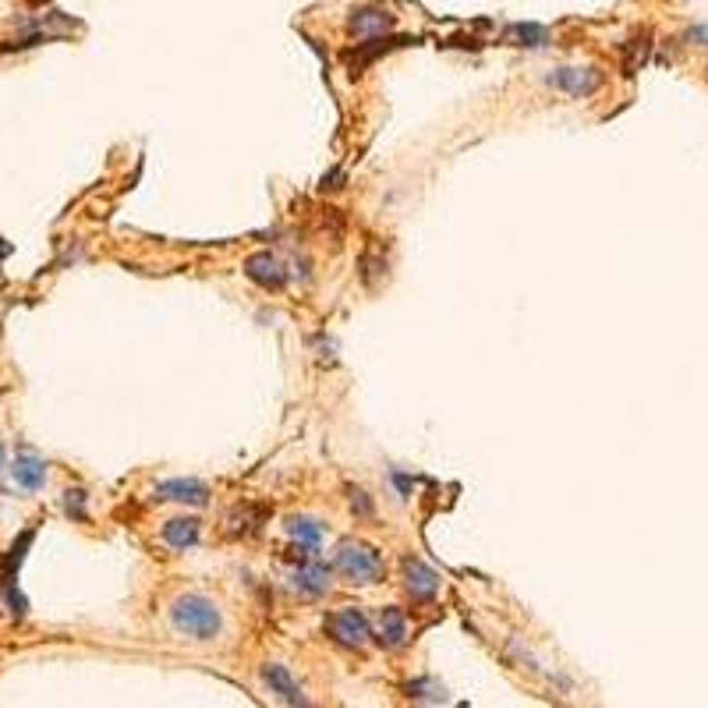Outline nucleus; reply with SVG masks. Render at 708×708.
<instances>
[{"mask_svg": "<svg viewBox=\"0 0 708 708\" xmlns=\"http://www.w3.org/2000/svg\"><path fill=\"white\" fill-rule=\"evenodd\" d=\"M684 43H695V46H708V25H691L684 32Z\"/></svg>", "mask_w": 708, "mask_h": 708, "instance_id": "4be33fe9", "label": "nucleus"}, {"mask_svg": "<svg viewBox=\"0 0 708 708\" xmlns=\"http://www.w3.org/2000/svg\"><path fill=\"white\" fill-rule=\"evenodd\" d=\"M648 50H652V39H648V36H641V39L627 43V61H623V71H627V75H637V71H641V64L648 61Z\"/></svg>", "mask_w": 708, "mask_h": 708, "instance_id": "6ab92c4d", "label": "nucleus"}, {"mask_svg": "<svg viewBox=\"0 0 708 708\" xmlns=\"http://www.w3.org/2000/svg\"><path fill=\"white\" fill-rule=\"evenodd\" d=\"M291 585H295V592H302L304 599H319V596H326V592H329V585H333V571H329L326 563H319L315 556H308V560H302V567L295 571Z\"/></svg>", "mask_w": 708, "mask_h": 708, "instance_id": "1a4fd4ad", "label": "nucleus"}, {"mask_svg": "<svg viewBox=\"0 0 708 708\" xmlns=\"http://www.w3.org/2000/svg\"><path fill=\"white\" fill-rule=\"evenodd\" d=\"M29 4H46V0H29Z\"/></svg>", "mask_w": 708, "mask_h": 708, "instance_id": "a878e982", "label": "nucleus"}, {"mask_svg": "<svg viewBox=\"0 0 708 708\" xmlns=\"http://www.w3.org/2000/svg\"><path fill=\"white\" fill-rule=\"evenodd\" d=\"M394 25H397V18H394L387 7H358V11H351V18H347V32L358 36V39L387 36Z\"/></svg>", "mask_w": 708, "mask_h": 708, "instance_id": "423d86ee", "label": "nucleus"}, {"mask_svg": "<svg viewBox=\"0 0 708 708\" xmlns=\"http://www.w3.org/2000/svg\"><path fill=\"white\" fill-rule=\"evenodd\" d=\"M549 86H556L567 96L585 100V96H592L603 86V75H599V68H556L549 75Z\"/></svg>", "mask_w": 708, "mask_h": 708, "instance_id": "39448f33", "label": "nucleus"}, {"mask_svg": "<svg viewBox=\"0 0 708 708\" xmlns=\"http://www.w3.org/2000/svg\"><path fill=\"white\" fill-rule=\"evenodd\" d=\"M362 266H365V280H369V284L376 280V273H383V270H387V262H376V252H369V255L362 259Z\"/></svg>", "mask_w": 708, "mask_h": 708, "instance_id": "5701e85b", "label": "nucleus"}, {"mask_svg": "<svg viewBox=\"0 0 708 708\" xmlns=\"http://www.w3.org/2000/svg\"><path fill=\"white\" fill-rule=\"evenodd\" d=\"M245 277L252 284H259L262 291H280L287 284V270L273 252H255L245 259Z\"/></svg>", "mask_w": 708, "mask_h": 708, "instance_id": "20e7f679", "label": "nucleus"}, {"mask_svg": "<svg viewBox=\"0 0 708 708\" xmlns=\"http://www.w3.org/2000/svg\"><path fill=\"white\" fill-rule=\"evenodd\" d=\"M411 39L404 36H376V39H365V43H358L354 50H347L344 54V61L351 64V71H365L376 57H383L387 50H394V46H407Z\"/></svg>", "mask_w": 708, "mask_h": 708, "instance_id": "f8f14e48", "label": "nucleus"}, {"mask_svg": "<svg viewBox=\"0 0 708 708\" xmlns=\"http://www.w3.org/2000/svg\"><path fill=\"white\" fill-rule=\"evenodd\" d=\"M156 500H171V504L185 506H209V486L199 479H167L156 486Z\"/></svg>", "mask_w": 708, "mask_h": 708, "instance_id": "6e6552de", "label": "nucleus"}, {"mask_svg": "<svg viewBox=\"0 0 708 708\" xmlns=\"http://www.w3.org/2000/svg\"><path fill=\"white\" fill-rule=\"evenodd\" d=\"M7 468V450H4V443H0V471Z\"/></svg>", "mask_w": 708, "mask_h": 708, "instance_id": "393cba45", "label": "nucleus"}, {"mask_svg": "<svg viewBox=\"0 0 708 708\" xmlns=\"http://www.w3.org/2000/svg\"><path fill=\"white\" fill-rule=\"evenodd\" d=\"M326 630H329V634H333V641H337V645H344V648H365V645H369V637H372V623H369V616L354 606H347V609H340V612H333V616H326Z\"/></svg>", "mask_w": 708, "mask_h": 708, "instance_id": "7ed1b4c3", "label": "nucleus"}, {"mask_svg": "<svg viewBox=\"0 0 708 708\" xmlns=\"http://www.w3.org/2000/svg\"><path fill=\"white\" fill-rule=\"evenodd\" d=\"M287 535H291L295 546H302L308 553H319V546H322V538H326V524H322L319 517L295 513V517H287Z\"/></svg>", "mask_w": 708, "mask_h": 708, "instance_id": "ddd939ff", "label": "nucleus"}, {"mask_svg": "<svg viewBox=\"0 0 708 708\" xmlns=\"http://www.w3.org/2000/svg\"><path fill=\"white\" fill-rule=\"evenodd\" d=\"M401 571H404V588L411 592V599H414V603H432V599H436V592H439V578H436V571H432V567H425L418 556H404Z\"/></svg>", "mask_w": 708, "mask_h": 708, "instance_id": "0eeeda50", "label": "nucleus"}, {"mask_svg": "<svg viewBox=\"0 0 708 708\" xmlns=\"http://www.w3.org/2000/svg\"><path fill=\"white\" fill-rule=\"evenodd\" d=\"M379 645L390 652H401L407 645V620L397 606H387L379 612Z\"/></svg>", "mask_w": 708, "mask_h": 708, "instance_id": "4468645a", "label": "nucleus"}, {"mask_svg": "<svg viewBox=\"0 0 708 708\" xmlns=\"http://www.w3.org/2000/svg\"><path fill=\"white\" fill-rule=\"evenodd\" d=\"M11 252H14V248H11V245H7V241H4V237H0V262H4V259H7V255H11Z\"/></svg>", "mask_w": 708, "mask_h": 708, "instance_id": "b1692460", "label": "nucleus"}, {"mask_svg": "<svg viewBox=\"0 0 708 708\" xmlns=\"http://www.w3.org/2000/svg\"><path fill=\"white\" fill-rule=\"evenodd\" d=\"M171 623H174V630L185 634V637L212 641V637L223 630V612L216 609L212 599L192 592V596L174 599V606H171Z\"/></svg>", "mask_w": 708, "mask_h": 708, "instance_id": "f257e3e1", "label": "nucleus"}, {"mask_svg": "<svg viewBox=\"0 0 708 708\" xmlns=\"http://www.w3.org/2000/svg\"><path fill=\"white\" fill-rule=\"evenodd\" d=\"M11 479H14L18 489L39 493V489L46 486V461H43L39 454H32V450H21V454L14 457V464H11Z\"/></svg>", "mask_w": 708, "mask_h": 708, "instance_id": "9d476101", "label": "nucleus"}, {"mask_svg": "<svg viewBox=\"0 0 708 708\" xmlns=\"http://www.w3.org/2000/svg\"><path fill=\"white\" fill-rule=\"evenodd\" d=\"M262 684L284 702V705H308V698H304V691L298 687V680L287 673V666H280V662H266L262 670Z\"/></svg>", "mask_w": 708, "mask_h": 708, "instance_id": "9b49d317", "label": "nucleus"}, {"mask_svg": "<svg viewBox=\"0 0 708 708\" xmlns=\"http://www.w3.org/2000/svg\"><path fill=\"white\" fill-rule=\"evenodd\" d=\"M4 603L11 606V612H14L18 620H21V616H25V609H29L25 596L18 592V581H14V578H7V581H4Z\"/></svg>", "mask_w": 708, "mask_h": 708, "instance_id": "412c9836", "label": "nucleus"}, {"mask_svg": "<svg viewBox=\"0 0 708 708\" xmlns=\"http://www.w3.org/2000/svg\"><path fill=\"white\" fill-rule=\"evenodd\" d=\"M199 535H203V524H199V517H174V521H167L163 524V542L171 546V549H192L196 542H199Z\"/></svg>", "mask_w": 708, "mask_h": 708, "instance_id": "2eb2a0df", "label": "nucleus"}, {"mask_svg": "<svg viewBox=\"0 0 708 708\" xmlns=\"http://www.w3.org/2000/svg\"><path fill=\"white\" fill-rule=\"evenodd\" d=\"M61 506H64V513L71 517V521H89V513H86V493L82 489H68L64 493V500H61Z\"/></svg>", "mask_w": 708, "mask_h": 708, "instance_id": "aec40b11", "label": "nucleus"}, {"mask_svg": "<svg viewBox=\"0 0 708 708\" xmlns=\"http://www.w3.org/2000/svg\"><path fill=\"white\" fill-rule=\"evenodd\" d=\"M407 698H414V702H432V705H443V702H446V687L425 677V680H414V684H407Z\"/></svg>", "mask_w": 708, "mask_h": 708, "instance_id": "f3484780", "label": "nucleus"}, {"mask_svg": "<svg viewBox=\"0 0 708 708\" xmlns=\"http://www.w3.org/2000/svg\"><path fill=\"white\" fill-rule=\"evenodd\" d=\"M504 39L510 46H531V50H538V46H549V29L538 25V21H513V25L504 29Z\"/></svg>", "mask_w": 708, "mask_h": 708, "instance_id": "dca6fc26", "label": "nucleus"}, {"mask_svg": "<svg viewBox=\"0 0 708 708\" xmlns=\"http://www.w3.org/2000/svg\"><path fill=\"white\" fill-rule=\"evenodd\" d=\"M32 538H36V531H32V528H29V531H21V535L14 538V546H11L7 560H4V581L18 574V567H21V560H25V549L32 546Z\"/></svg>", "mask_w": 708, "mask_h": 708, "instance_id": "a211bd4d", "label": "nucleus"}, {"mask_svg": "<svg viewBox=\"0 0 708 708\" xmlns=\"http://www.w3.org/2000/svg\"><path fill=\"white\" fill-rule=\"evenodd\" d=\"M333 567L337 574H344L351 585H376L383 578V556L369 546V542H340L337 546V556H333Z\"/></svg>", "mask_w": 708, "mask_h": 708, "instance_id": "f03ea898", "label": "nucleus"}]
</instances>
